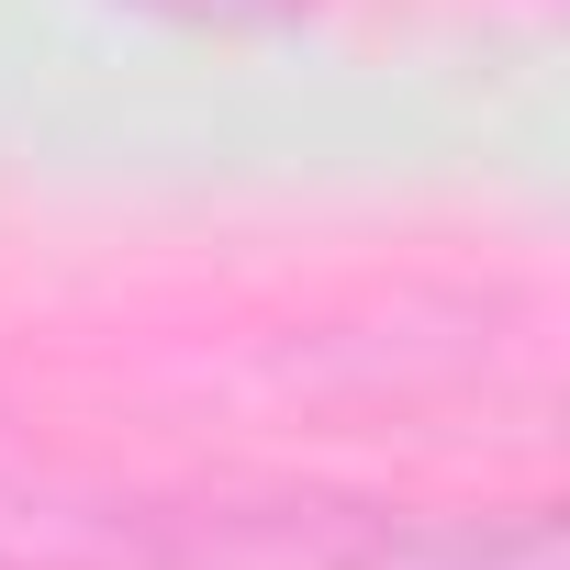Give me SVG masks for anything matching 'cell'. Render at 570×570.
Wrapping results in <instances>:
<instances>
[{
    "instance_id": "obj_1",
    "label": "cell",
    "mask_w": 570,
    "mask_h": 570,
    "mask_svg": "<svg viewBox=\"0 0 570 570\" xmlns=\"http://www.w3.org/2000/svg\"><path fill=\"white\" fill-rule=\"evenodd\" d=\"M190 570H559L548 514H347V503H268L190 514Z\"/></svg>"
},
{
    "instance_id": "obj_2",
    "label": "cell",
    "mask_w": 570,
    "mask_h": 570,
    "mask_svg": "<svg viewBox=\"0 0 570 570\" xmlns=\"http://www.w3.org/2000/svg\"><path fill=\"white\" fill-rule=\"evenodd\" d=\"M146 12H168V23H213V35H246V23H292L303 0H146Z\"/></svg>"
}]
</instances>
